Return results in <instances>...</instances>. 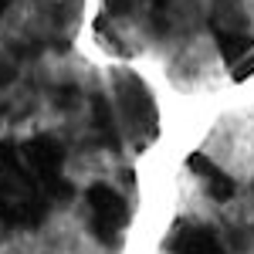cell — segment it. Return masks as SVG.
I'll return each mask as SVG.
<instances>
[{
  "instance_id": "cell-1",
  "label": "cell",
  "mask_w": 254,
  "mask_h": 254,
  "mask_svg": "<svg viewBox=\"0 0 254 254\" xmlns=\"http://www.w3.org/2000/svg\"><path fill=\"white\" fill-rule=\"evenodd\" d=\"M203 156L227 176H244L254 170V112H227L210 129Z\"/></svg>"
},
{
  "instance_id": "cell-2",
  "label": "cell",
  "mask_w": 254,
  "mask_h": 254,
  "mask_svg": "<svg viewBox=\"0 0 254 254\" xmlns=\"http://www.w3.org/2000/svg\"><path fill=\"white\" fill-rule=\"evenodd\" d=\"M170 78L180 92H210L227 78V64L220 58L217 44L203 34L183 38L176 48L173 61H170Z\"/></svg>"
},
{
  "instance_id": "cell-3",
  "label": "cell",
  "mask_w": 254,
  "mask_h": 254,
  "mask_svg": "<svg viewBox=\"0 0 254 254\" xmlns=\"http://www.w3.org/2000/svg\"><path fill=\"white\" fill-rule=\"evenodd\" d=\"M88 200H92V214H95V234L102 241H116L126 227V200L109 187H95Z\"/></svg>"
},
{
  "instance_id": "cell-4",
  "label": "cell",
  "mask_w": 254,
  "mask_h": 254,
  "mask_svg": "<svg viewBox=\"0 0 254 254\" xmlns=\"http://www.w3.org/2000/svg\"><path fill=\"white\" fill-rule=\"evenodd\" d=\"M176 254H224V248L214 231L200 224H187L180 227V237H176Z\"/></svg>"
}]
</instances>
